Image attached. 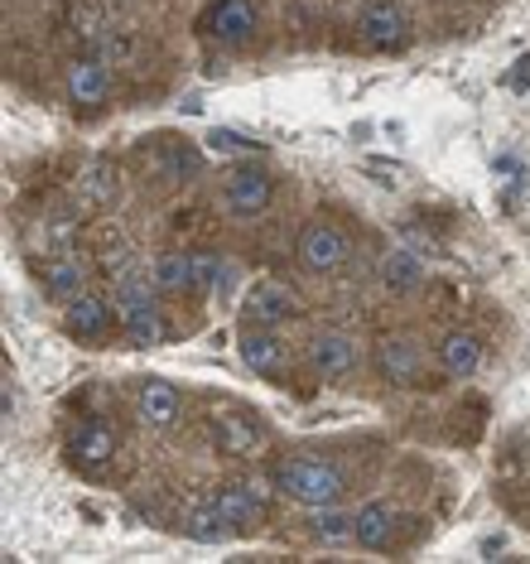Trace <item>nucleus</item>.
<instances>
[{
    "label": "nucleus",
    "instance_id": "nucleus-1",
    "mask_svg": "<svg viewBox=\"0 0 530 564\" xmlns=\"http://www.w3.org/2000/svg\"><path fill=\"white\" fill-rule=\"evenodd\" d=\"M270 487H275L284 502L314 511V507L343 502L347 473L338 464H328V458H284V464L270 468Z\"/></svg>",
    "mask_w": 530,
    "mask_h": 564
},
{
    "label": "nucleus",
    "instance_id": "nucleus-2",
    "mask_svg": "<svg viewBox=\"0 0 530 564\" xmlns=\"http://www.w3.org/2000/svg\"><path fill=\"white\" fill-rule=\"evenodd\" d=\"M154 280H140V275H121L111 290V304H116V328L131 348H154L164 343V318H160V304H154Z\"/></svg>",
    "mask_w": 530,
    "mask_h": 564
},
{
    "label": "nucleus",
    "instance_id": "nucleus-3",
    "mask_svg": "<svg viewBox=\"0 0 530 564\" xmlns=\"http://www.w3.org/2000/svg\"><path fill=\"white\" fill-rule=\"evenodd\" d=\"M353 261V237L347 227L328 223V217H314V223L300 232V265L309 275H333Z\"/></svg>",
    "mask_w": 530,
    "mask_h": 564
},
{
    "label": "nucleus",
    "instance_id": "nucleus-4",
    "mask_svg": "<svg viewBox=\"0 0 530 564\" xmlns=\"http://www.w3.org/2000/svg\"><path fill=\"white\" fill-rule=\"evenodd\" d=\"M270 198H275V174L261 170V164H237L227 178H223V208L237 217V223H256L266 208H270Z\"/></svg>",
    "mask_w": 530,
    "mask_h": 564
},
{
    "label": "nucleus",
    "instance_id": "nucleus-5",
    "mask_svg": "<svg viewBox=\"0 0 530 564\" xmlns=\"http://www.w3.org/2000/svg\"><path fill=\"white\" fill-rule=\"evenodd\" d=\"M63 324H68V338L83 343V348H101L111 343V328H116V304L101 300L97 290H83L63 304Z\"/></svg>",
    "mask_w": 530,
    "mask_h": 564
},
{
    "label": "nucleus",
    "instance_id": "nucleus-6",
    "mask_svg": "<svg viewBox=\"0 0 530 564\" xmlns=\"http://www.w3.org/2000/svg\"><path fill=\"white\" fill-rule=\"evenodd\" d=\"M424 348L415 333H386V338L377 343V371L391 387H420L424 381Z\"/></svg>",
    "mask_w": 530,
    "mask_h": 564
},
{
    "label": "nucleus",
    "instance_id": "nucleus-7",
    "mask_svg": "<svg viewBox=\"0 0 530 564\" xmlns=\"http://www.w3.org/2000/svg\"><path fill=\"white\" fill-rule=\"evenodd\" d=\"M270 492H275V487L261 482V478H237V482H223L213 497H217V507L227 511V521L237 525V535H241V531H251V525L266 521Z\"/></svg>",
    "mask_w": 530,
    "mask_h": 564
},
{
    "label": "nucleus",
    "instance_id": "nucleus-8",
    "mask_svg": "<svg viewBox=\"0 0 530 564\" xmlns=\"http://www.w3.org/2000/svg\"><path fill=\"white\" fill-rule=\"evenodd\" d=\"M237 352H241V362H247L261 381H284V367H290V352H284V343H280V333L275 328H261V324H247L241 328V338H237Z\"/></svg>",
    "mask_w": 530,
    "mask_h": 564
},
{
    "label": "nucleus",
    "instance_id": "nucleus-9",
    "mask_svg": "<svg viewBox=\"0 0 530 564\" xmlns=\"http://www.w3.org/2000/svg\"><path fill=\"white\" fill-rule=\"evenodd\" d=\"M309 367L323 381H343L357 367V338L347 328H318L309 338Z\"/></svg>",
    "mask_w": 530,
    "mask_h": 564
},
{
    "label": "nucleus",
    "instance_id": "nucleus-10",
    "mask_svg": "<svg viewBox=\"0 0 530 564\" xmlns=\"http://www.w3.org/2000/svg\"><path fill=\"white\" fill-rule=\"evenodd\" d=\"M357 30H361V44L377 48V54H396V48L410 40V20L396 0H371V6L361 10Z\"/></svg>",
    "mask_w": 530,
    "mask_h": 564
},
{
    "label": "nucleus",
    "instance_id": "nucleus-11",
    "mask_svg": "<svg viewBox=\"0 0 530 564\" xmlns=\"http://www.w3.org/2000/svg\"><path fill=\"white\" fill-rule=\"evenodd\" d=\"M63 454H68V464H73L77 473L97 478V473H107L111 454H116V434H111L107 425H97V420H87V425H77V430L68 434Z\"/></svg>",
    "mask_w": 530,
    "mask_h": 564
},
{
    "label": "nucleus",
    "instance_id": "nucleus-12",
    "mask_svg": "<svg viewBox=\"0 0 530 564\" xmlns=\"http://www.w3.org/2000/svg\"><path fill=\"white\" fill-rule=\"evenodd\" d=\"M294 310V294L280 280H256L241 290V324H261V328H280Z\"/></svg>",
    "mask_w": 530,
    "mask_h": 564
},
{
    "label": "nucleus",
    "instance_id": "nucleus-13",
    "mask_svg": "<svg viewBox=\"0 0 530 564\" xmlns=\"http://www.w3.org/2000/svg\"><path fill=\"white\" fill-rule=\"evenodd\" d=\"M136 415L145 430H170V425H179V415H184V395H179L174 381L150 377L145 387L136 391Z\"/></svg>",
    "mask_w": 530,
    "mask_h": 564
},
{
    "label": "nucleus",
    "instance_id": "nucleus-14",
    "mask_svg": "<svg viewBox=\"0 0 530 564\" xmlns=\"http://www.w3.org/2000/svg\"><path fill=\"white\" fill-rule=\"evenodd\" d=\"M400 531H405V521L396 517L391 502H367L353 511V545L361 550H391Z\"/></svg>",
    "mask_w": 530,
    "mask_h": 564
},
{
    "label": "nucleus",
    "instance_id": "nucleus-15",
    "mask_svg": "<svg viewBox=\"0 0 530 564\" xmlns=\"http://www.w3.org/2000/svg\"><path fill=\"white\" fill-rule=\"evenodd\" d=\"M68 97L77 107H101V101L111 97V63L97 58V54L77 58L68 68Z\"/></svg>",
    "mask_w": 530,
    "mask_h": 564
},
{
    "label": "nucleus",
    "instance_id": "nucleus-16",
    "mask_svg": "<svg viewBox=\"0 0 530 564\" xmlns=\"http://www.w3.org/2000/svg\"><path fill=\"white\" fill-rule=\"evenodd\" d=\"M439 367H444V377H454V381L477 377V367H483V338L468 328L444 333V338H439Z\"/></svg>",
    "mask_w": 530,
    "mask_h": 564
},
{
    "label": "nucleus",
    "instance_id": "nucleus-17",
    "mask_svg": "<svg viewBox=\"0 0 530 564\" xmlns=\"http://www.w3.org/2000/svg\"><path fill=\"white\" fill-rule=\"evenodd\" d=\"M208 434H213V444L223 448V454H237V458H251L256 448H261V440H266L261 425L231 415V410H213V415H208Z\"/></svg>",
    "mask_w": 530,
    "mask_h": 564
},
{
    "label": "nucleus",
    "instance_id": "nucleus-18",
    "mask_svg": "<svg viewBox=\"0 0 530 564\" xmlns=\"http://www.w3.org/2000/svg\"><path fill=\"white\" fill-rule=\"evenodd\" d=\"M179 531H184L188 541H198V545H217V541H227V535H237V525L227 521V511L217 507V497H198V502H188Z\"/></svg>",
    "mask_w": 530,
    "mask_h": 564
},
{
    "label": "nucleus",
    "instance_id": "nucleus-19",
    "mask_svg": "<svg viewBox=\"0 0 530 564\" xmlns=\"http://www.w3.org/2000/svg\"><path fill=\"white\" fill-rule=\"evenodd\" d=\"M208 30H213V40L223 48H241L256 34V10L247 6V0H223V6L213 10Z\"/></svg>",
    "mask_w": 530,
    "mask_h": 564
},
{
    "label": "nucleus",
    "instance_id": "nucleus-20",
    "mask_svg": "<svg viewBox=\"0 0 530 564\" xmlns=\"http://www.w3.org/2000/svg\"><path fill=\"white\" fill-rule=\"evenodd\" d=\"M381 285L391 294H410L424 285V256L410 247H391L381 256Z\"/></svg>",
    "mask_w": 530,
    "mask_h": 564
},
{
    "label": "nucleus",
    "instance_id": "nucleus-21",
    "mask_svg": "<svg viewBox=\"0 0 530 564\" xmlns=\"http://www.w3.org/2000/svg\"><path fill=\"white\" fill-rule=\"evenodd\" d=\"M150 280L160 294H193V251H164L154 256Z\"/></svg>",
    "mask_w": 530,
    "mask_h": 564
},
{
    "label": "nucleus",
    "instance_id": "nucleus-22",
    "mask_svg": "<svg viewBox=\"0 0 530 564\" xmlns=\"http://www.w3.org/2000/svg\"><path fill=\"white\" fill-rule=\"evenodd\" d=\"M309 535H314L318 545H333V550L353 545V511H343L338 502H333V507H314V511H309Z\"/></svg>",
    "mask_w": 530,
    "mask_h": 564
},
{
    "label": "nucleus",
    "instance_id": "nucleus-23",
    "mask_svg": "<svg viewBox=\"0 0 530 564\" xmlns=\"http://www.w3.org/2000/svg\"><path fill=\"white\" fill-rule=\"evenodd\" d=\"M44 290H48V300L68 304L73 294H83V290H87L83 265H77L73 256H58V261H48V265H44Z\"/></svg>",
    "mask_w": 530,
    "mask_h": 564
},
{
    "label": "nucleus",
    "instance_id": "nucleus-24",
    "mask_svg": "<svg viewBox=\"0 0 530 564\" xmlns=\"http://www.w3.org/2000/svg\"><path fill=\"white\" fill-rule=\"evenodd\" d=\"M203 145H208V155H256L261 150V140H251V135H241V131H231V126H213L208 135H203Z\"/></svg>",
    "mask_w": 530,
    "mask_h": 564
},
{
    "label": "nucleus",
    "instance_id": "nucleus-25",
    "mask_svg": "<svg viewBox=\"0 0 530 564\" xmlns=\"http://www.w3.org/2000/svg\"><path fill=\"white\" fill-rule=\"evenodd\" d=\"M227 271V256L217 251H193V294H217V280Z\"/></svg>",
    "mask_w": 530,
    "mask_h": 564
},
{
    "label": "nucleus",
    "instance_id": "nucleus-26",
    "mask_svg": "<svg viewBox=\"0 0 530 564\" xmlns=\"http://www.w3.org/2000/svg\"><path fill=\"white\" fill-rule=\"evenodd\" d=\"M160 170L170 174V178H193L203 170V155L188 145V140H179V145H164V155H160Z\"/></svg>",
    "mask_w": 530,
    "mask_h": 564
},
{
    "label": "nucleus",
    "instance_id": "nucleus-27",
    "mask_svg": "<svg viewBox=\"0 0 530 564\" xmlns=\"http://www.w3.org/2000/svg\"><path fill=\"white\" fill-rule=\"evenodd\" d=\"M87 198H97V203L116 198V170L111 164H87Z\"/></svg>",
    "mask_w": 530,
    "mask_h": 564
},
{
    "label": "nucleus",
    "instance_id": "nucleus-28",
    "mask_svg": "<svg viewBox=\"0 0 530 564\" xmlns=\"http://www.w3.org/2000/svg\"><path fill=\"white\" fill-rule=\"evenodd\" d=\"M237 285H241V271H237V261H227L223 280H217V300H231V294H237Z\"/></svg>",
    "mask_w": 530,
    "mask_h": 564
},
{
    "label": "nucleus",
    "instance_id": "nucleus-29",
    "mask_svg": "<svg viewBox=\"0 0 530 564\" xmlns=\"http://www.w3.org/2000/svg\"><path fill=\"white\" fill-rule=\"evenodd\" d=\"M15 410H20V401H15V381L6 377V420H15Z\"/></svg>",
    "mask_w": 530,
    "mask_h": 564
}]
</instances>
